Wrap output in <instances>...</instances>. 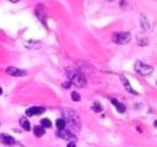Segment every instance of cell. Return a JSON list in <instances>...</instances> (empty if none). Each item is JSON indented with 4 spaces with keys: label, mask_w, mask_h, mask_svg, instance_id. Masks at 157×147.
Returning <instances> with one entry per match:
<instances>
[{
    "label": "cell",
    "mask_w": 157,
    "mask_h": 147,
    "mask_svg": "<svg viewBox=\"0 0 157 147\" xmlns=\"http://www.w3.org/2000/svg\"><path fill=\"white\" fill-rule=\"evenodd\" d=\"M67 147H76V145L74 144L73 142H70L68 145H67Z\"/></svg>",
    "instance_id": "obj_20"
},
{
    "label": "cell",
    "mask_w": 157,
    "mask_h": 147,
    "mask_svg": "<svg viewBox=\"0 0 157 147\" xmlns=\"http://www.w3.org/2000/svg\"><path fill=\"white\" fill-rule=\"evenodd\" d=\"M8 1H10V2H12V3H17L19 0H8Z\"/></svg>",
    "instance_id": "obj_21"
},
{
    "label": "cell",
    "mask_w": 157,
    "mask_h": 147,
    "mask_svg": "<svg viewBox=\"0 0 157 147\" xmlns=\"http://www.w3.org/2000/svg\"><path fill=\"white\" fill-rule=\"evenodd\" d=\"M140 25H141V27L143 28L144 31L148 30L150 28L149 22H148V20H147V18L145 17V15H143V14L140 15Z\"/></svg>",
    "instance_id": "obj_13"
},
{
    "label": "cell",
    "mask_w": 157,
    "mask_h": 147,
    "mask_svg": "<svg viewBox=\"0 0 157 147\" xmlns=\"http://www.w3.org/2000/svg\"><path fill=\"white\" fill-rule=\"evenodd\" d=\"M51 125H52V123L48 118H44V119L41 120V126L44 127V128H50Z\"/></svg>",
    "instance_id": "obj_16"
},
{
    "label": "cell",
    "mask_w": 157,
    "mask_h": 147,
    "mask_svg": "<svg viewBox=\"0 0 157 147\" xmlns=\"http://www.w3.org/2000/svg\"><path fill=\"white\" fill-rule=\"evenodd\" d=\"M45 112V108L41 106H33L26 109V115L28 116H33V115H40Z\"/></svg>",
    "instance_id": "obj_8"
},
{
    "label": "cell",
    "mask_w": 157,
    "mask_h": 147,
    "mask_svg": "<svg viewBox=\"0 0 157 147\" xmlns=\"http://www.w3.org/2000/svg\"><path fill=\"white\" fill-rule=\"evenodd\" d=\"M6 73L10 76H14V77H23V76L27 75L26 70L17 68V67L14 66H9L7 69H6Z\"/></svg>",
    "instance_id": "obj_6"
},
{
    "label": "cell",
    "mask_w": 157,
    "mask_h": 147,
    "mask_svg": "<svg viewBox=\"0 0 157 147\" xmlns=\"http://www.w3.org/2000/svg\"><path fill=\"white\" fill-rule=\"evenodd\" d=\"M19 122H20L21 126L23 127L24 130H26V131L30 130V123H29V121H28L25 117H21V119L19 120Z\"/></svg>",
    "instance_id": "obj_14"
},
{
    "label": "cell",
    "mask_w": 157,
    "mask_h": 147,
    "mask_svg": "<svg viewBox=\"0 0 157 147\" xmlns=\"http://www.w3.org/2000/svg\"><path fill=\"white\" fill-rule=\"evenodd\" d=\"M92 109H93L95 112H100L102 111V106L100 103H98V102H95V104L92 106Z\"/></svg>",
    "instance_id": "obj_19"
},
{
    "label": "cell",
    "mask_w": 157,
    "mask_h": 147,
    "mask_svg": "<svg viewBox=\"0 0 157 147\" xmlns=\"http://www.w3.org/2000/svg\"><path fill=\"white\" fill-rule=\"evenodd\" d=\"M119 78H120V80L121 82H122V84L124 86V88L126 89V90L129 92V93H133V94H137V92L134 91V89L131 87V85H130V83L129 81L127 80V78L125 77V76H123V75H120L119 76Z\"/></svg>",
    "instance_id": "obj_10"
},
{
    "label": "cell",
    "mask_w": 157,
    "mask_h": 147,
    "mask_svg": "<svg viewBox=\"0 0 157 147\" xmlns=\"http://www.w3.org/2000/svg\"><path fill=\"white\" fill-rule=\"evenodd\" d=\"M57 136H59L60 138H62L64 140H67V141H75V140H77L76 138V136L73 134V132H71L70 130L68 129H61V130H58L57 131Z\"/></svg>",
    "instance_id": "obj_7"
},
{
    "label": "cell",
    "mask_w": 157,
    "mask_h": 147,
    "mask_svg": "<svg viewBox=\"0 0 157 147\" xmlns=\"http://www.w3.org/2000/svg\"><path fill=\"white\" fill-rule=\"evenodd\" d=\"M71 99L73 101H80V99H81V96H80V94L78 92L76 91H73L71 93Z\"/></svg>",
    "instance_id": "obj_18"
},
{
    "label": "cell",
    "mask_w": 157,
    "mask_h": 147,
    "mask_svg": "<svg viewBox=\"0 0 157 147\" xmlns=\"http://www.w3.org/2000/svg\"><path fill=\"white\" fill-rule=\"evenodd\" d=\"M111 102H112V104L114 105L115 108H116L117 111L119 113H123L124 111H125V106H124V104L120 103V102L118 100H116V99H112Z\"/></svg>",
    "instance_id": "obj_12"
},
{
    "label": "cell",
    "mask_w": 157,
    "mask_h": 147,
    "mask_svg": "<svg viewBox=\"0 0 157 147\" xmlns=\"http://www.w3.org/2000/svg\"><path fill=\"white\" fill-rule=\"evenodd\" d=\"M44 133H45V129H44V127L39 126V125L34 127V134L36 137H41Z\"/></svg>",
    "instance_id": "obj_15"
},
{
    "label": "cell",
    "mask_w": 157,
    "mask_h": 147,
    "mask_svg": "<svg viewBox=\"0 0 157 147\" xmlns=\"http://www.w3.org/2000/svg\"><path fill=\"white\" fill-rule=\"evenodd\" d=\"M65 121L64 119H57L56 120V127L58 128V130H61V129H64V127H65Z\"/></svg>",
    "instance_id": "obj_17"
},
{
    "label": "cell",
    "mask_w": 157,
    "mask_h": 147,
    "mask_svg": "<svg viewBox=\"0 0 157 147\" xmlns=\"http://www.w3.org/2000/svg\"><path fill=\"white\" fill-rule=\"evenodd\" d=\"M111 39L118 45H123V44H127L131 40V34L130 32H114L112 34Z\"/></svg>",
    "instance_id": "obj_3"
},
{
    "label": "cell",
    "mask_w": 157,
    "mask_h": 147,
    "mask_svg": "<svg viewBox=\"0 0 157 147\" xmlns=\"http://www.w3.org/2000/svg\"><path fill=\"white\" fill-rule=\"evenodd\" d=\"M0 139H1V141L4 143V144L9 145V146H12L16 143V140L14 139V137L8 135V134H1V135H0Z\"/></svg>",
    "instance_id": "obj_9"
},
{
    "label": "cell",
    "mask_w": 157,
    "mask_h": 147,
    "mask_svg": "<svg viewBox=\"0 0 157 147\" xmlns=\"http://www.w3.org/2000/svg\"><path fill=\"white\" fill-rule=\"evenodd\" d=\"M24 45L29 49H38L41 47V42L36 40H28L24 43Z\"/></svg>",
    "instance_id": "obj_11"
},
{
    "label": "cell",
    "mask_w": 157,
    "mask_h": 147,
    "mask_svg": "<svg viewBox=\"0 0 157 147\" xmlns=\"http://www.w3.org/2000/svg\"><path fill=\"white\" fill-rule=\"evenodd\" d=\"M105 1H108V2H111V1H113V0H105Z\"/></svg>",
    "instance_id": "obj_23"
},
{
    "label": "cell",
    "mask_w": 157,
    "mask_h": 147,
    "mask_svg": "<svg viewBox=\"0 0 157 147\" xmlns=\"http://www.w3.org/2000/svg\"><path fill=\"white\" fill-rule=\"evenodd\" d=\"M1 94H2V88L0 87V95H1Z\"/></svg>",
    "instance_id": "obj_22"
},
{
    "label": "cell",
    "mask_w": 157,
    "mask_h": 147,
    "mask_svg": "<svg viewBox=\"0 0 157 147\" xmlns=\"http://www.w3.org/2000/svg\"><path fill=\"white\" fill-rule=\"evenodd\" d=\"M62 114L64 121H65V125L68 126L69 130L71 132H79L81 129V120L76 111L69 107H63Z\"/></svg>",
    "instance_id": "obj_1"
},
{
    "label": "cell",
    "mask_w": 157,
    "mask_h": 147,
    "mask_svg": "<svg viewBox=\"0 0 157 147\" xmlns=\"http://www.w3.org/2000/svg\"><path fill=\"white\" fill-rule=\"evenodd\" d=\"M66 76L69 79V81L72 83L73 85H75L76 87L82 88L86 86V80L84 75L82 74L79 70L69 67L66 68Z\"/></svg>",
    "instance_id": "obj_2"
},
{
    "label": "cell",
    "mask_w": 157,
    "mask_h": 147,
    "mask_svg": "<svg viewBox=\"0 0 157 147\" xmlns=\"http://www.w3.org/2000/svg\"><path fill=\"white\" fill-rule=\"evenodd\" d=\"M134 69H135V71L137 73H139V74L142 75V76L150 75L153 72L152 66L144 64L143 62L139 61V60H137V61L135 62V64H134Z\"/></svg>",
    "instance_id": "obj_4"
},
{
    "label": "cell",
    "mask_w": 157,
    "mask_h": 147,
    "mask_svg": "<svg viewBox=\"0 0 157 147\" xmlns=\"http://www.w3.org/2000/svg\"><path fill=\"white\" fill-rule=\"evenodd\" d=\"M34 13L36 15V17L39 19L40 22H42L43 24L46 25V20H47V10L45 5L42 3H39L36 7H35Z\"/></svg>",
    "instance_id": "obj_5"
}]
</instances>
